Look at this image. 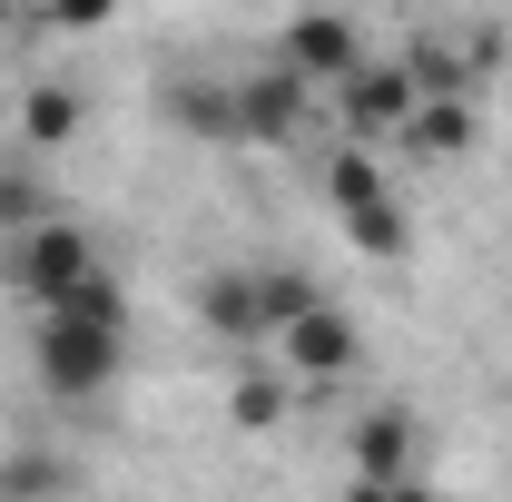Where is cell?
Masks as SVG:
<instances>
[{
  "label": "cell",
  "instance_id": "obj_1",
  "mask_svg": "<svg viewBox=\"0 0 512 502\" xmlns=\"http://www.w3.org/2000/svg\"><path fill=\"white\" fill-rule=\"evenodd\" d=\"M306 306H325L306 266H217V276L197 286V315H207L227 345H247V355H256V345H276Z\"/></svg>",
  "mask_w": 512,
  "mask_h": 502
},
{
  "label": "cell",
  "instance_id": "obj_2",
  "mask_svg": "<svg viewBox=\"0 0 512 502\" xmlns=\"http://www.w3.org/2000/svg\"><path fill=\"white\" fill-rule=\"evenodd\" d=\"M325 197H335V227H345V247L394 266V256H414V217H404V197L384 188L375 148H355V138H335L325 148Z\"/></svg>",
  "mask_w": 512,
  "mask_h": 502
},
{
  "label": "cell",
  "instance_id": "obj_3",
  "mask_svg": "<svg viewBox=\"0 0 512 502\" xmlns=\"http://www.w3.org/2000/svg\"><path fill=\"white\" fill-rule=\"evenodd\" d=\"M30 365H40V394L50 404H99L128 365V325H89V315H40L30 335Z\"/></svg>",
  "mask_w": 512,
  "mask_h": 502
},
{
  "label": "cell",
  "instance_id": "obj_4",
  "mask_svg": "<svg viewBox=\"0 0 512 502\" xmlns=\"http://www.w3.org/2000/svg\"><path fill=\"white\" fill-rule=\"evenodd\" d=\"M99 276V247L69 227V217H40V227H20V237H0V286L20 296L30 315H60L79 286Z\"/></svg>",
  "mask_w": 512,
  "mask_h": 502
},
{
  "label": "cell",
  "instance_id": "obj_5",
  "mask_svg": "<svg viewBox=\"0 0 512 502\" xmlns=\"http://www.w3.org/2000/svg\"><path fill=\"white\" fill-rule=\"evenodd\" d=\"M266 355L286 365V384H335V375H355V365H365V325H355L345 306H306L276 345H266Z\"/></svg>",
  "mask_w": 512,
  "mask_h": 502
},
{
  "label": "cell",
  "instance_id": "obj_6",
  "mask_svg": "<svg viewBox=\"0 0 512 502\" xmlns=\"http://www.w3.org/2000/svg\"><path fill=\"white\" fill-rule=\"evenodd\" d=\"M316 99L325 89H306L286 60H266L237 79V138H256V148H296L306 128H316Z\"/></svg>",
  "mask_w": 512,
  "mask_h": 502
},
{
  "label": "cell",
  "instance_id": "obj_7",
  "mask_svg": "<svg viewBox=\"0 0 512 502\" xmlns=\"http://www.w3.org/2000/svg\"><path fill=\"white\" fill-rule=\"evenodd\" d=\"M276 60L296 69L306 89H345V79L365 69V30H355L345 10H296V20L276 30Z\"/></svg>",
  "mask_w": 512,
  "mask_h": 502
},
{
  "label": "cell",
  "instance_id": "obj_8",
  "mask_svg": "<svg viewBox=\"0 0 512 502\" xmlns=\"http://www.w3.org/2000/svg\"><path fill=\"white\" fill-rule=\"evenodd\" d=\"M404 119H414V79H404V60H365L345 89H335V128H345L355 148L404 138Z\"/></svg>",
  "mask_w": 512,
  "mask_h": 502
},
{
  "label": "cell",
  "instance_id": "obj_9",
  "mask_svg": "<svg viewBox=\"0 0 512 502\" xmlns=\"http://www.w3.org/2000/svg\"><path fill=\"white\" fill-rule=\"evenodd\" d=\"M414 443H424V424H414L404 404H375V414H355L345 463H355V483H404V473H414Z\"/></svg>",
  "mask_w": 512,
  "mask_h": 502
},
{
  "label": "cell",
  "instance_id": "obj_10",
  "mask_svg": "<svg viewBox=\"0 0 512 502\" xmlns=\"http://www.w3.org/2000/svg\"><path fill=\"white\" fill-rule=\"evenodd\" d=\"M168 119L188 138H207V148H227L237 138V79H178L168 89Z\"/></svg>",
  "mask_w": 512,
  "mask_h": 502
},
{
  "label": "cell",
  "instance_id": "obj_11",
  "mask_svg": "<svg viewBox=\"0 0 512 502\" xmlns=\"http://www.w3.org/2000/svg\"><path fill=\"white\" fill-rule=\"evenodd\" d=\"M79 119H89V109H79V89H69V79L20 89V148H40V158H50V148H69V138H79Z\"/></svg>",
  "mask_w": 512,
  "mask_h": 502
},
{
  "label": "cell",
  "instance_id": "obj_12",
  "mask_svg": "<svg viewBox=\"0 0 512 502\" xmlns=\"http://www.w3.org/2000/svg\"><path fill=\"white\" fill-rule=\"evenodd\" d=\"M483 128H473V99H414V119H404V148L414 158H463Z\"/></svg>",
  "mask_w": 512,
  "mask_h": 502
},
{
  "label": "cell",
  "instance_id": "obj_13",
  "mask_svg": "<svg viewBox=\"0 0 512 502\" xmlns=\"http://www.w3.org/2000/svg\"><path fill=\"white\" fill-rule=\"evenodd\" d=\"M227 414H237L247 434L286 424V375H266V365H256V375H237V384H227Z\"/></svg>",
  "mask_w": 512,
  "mask_h": 502
},
{
  "label": "cell",
  "instance_id": "obj_14",
  "mask_svg": "<svg viewBox=\"0 0 512 502\" xmlns=\"http://www.w3.org/2000/svg\"><path fill=\"white\" fill-rule=\"evenodd\" d=\"M0 493H10V502H60L69 493V463H60V453H20V463H0Z\"/></svg>",
  "mask_w": 512,
  "mask_h": 502
},
{
  "label": "cell",
  "instance_id": "obj_15",
  "mask_svg": "<svg viewBox=\"0 0 512 502\" xmlns=\"http://www.w3.org/2000/svg\"><path fill=\"white\" fill-rule=\"evenodd\" d=\"M40 217H60L40 178H20V168H0V237H20V227H40Z\"/></svg>",
  "mask_w": 512,
  "mask_h": 502
},
{
  "label": "cell",
  "instance_id": "obj_16",
  "mask_svg": "<svg viewBox=\"0 0 512 502\" xmlns=\"http://www.w3.org/2000/svg\"><path fill=\"white\" fill-rule=\"evenodd\" d=\"M40 20H50V30H109L119 0H40Z\"/></svg>",
  "mask_w": 512,
  "mask_h": 502
},
{
  "label": "cell",
  "instance_id": "obj_17",
  "mask_svg": "<svg viewBox=\"0 0 512 502\" xmlns=\"http://www.w3.org/2000/svg\"><path fill=\"white\" fill-rule=\"evenodd\" d=\"M384 502H444V493H434V483H414V473H404V483H384Z\"/></svg>",
  "mask_w": 512,
  "mask_h": 502
},
{
  "label": "cell",
  "instance_id": "obj_18",
  "mask_svg": "<svg viewBox=\"0 0 512 502\" xmlns=\"http://www.w3.org/2000/svg\"><path fill=\"white\" fill-rule=\"evenodd\" d=\"M10 10H20V0H0V40H10Z\"/></svg>",
  "mask_w": 512,
  "mask_h": 502
}]
</instances>
